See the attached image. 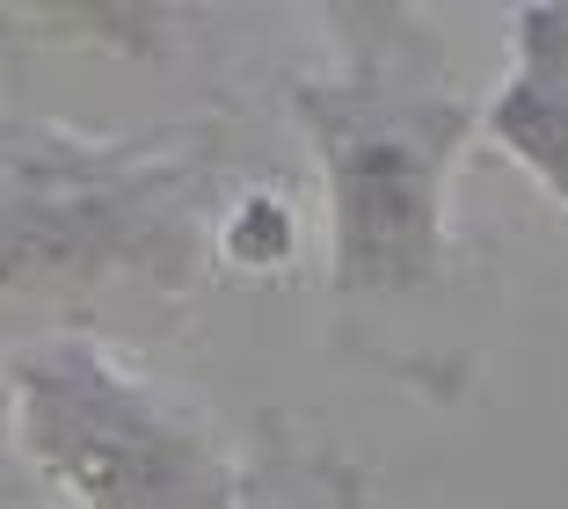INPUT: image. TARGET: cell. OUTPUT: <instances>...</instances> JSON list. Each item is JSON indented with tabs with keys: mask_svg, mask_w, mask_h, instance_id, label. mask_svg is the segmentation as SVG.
Returning a JSON list of instances; mask_svg holds the SVG:
<instances>
[{
	"mask_svg": "<svg viewBox=\"0 0 568 509\" xmlns=\"http://www.w3.org/2000/svg\"><path fill=\"white\" fill-rule=\"evenodd\" d=\"M321 22L328 59L284 81V110L328 204V343L423 400H459L496 328V263L452 197L481 102L402 0H351Z\"/></svg>",
	"mask_w": 568,
	"mask_h": 509,
	"instance_id": "6da1fadb",
	"label": "cell"
},
{
	"mask_svg": "<svg viewBox=\"0 0 568 509\" xmlns=\"http://www.w3.org/2000/svg\"><path fill=\"white\" fill-rule=\"evenodd\" d=\"M241 175L226 110L81 132L0 102V364L51 335H168L219 277L212 226Z\"/></svg>",
	"mask_w": 568,
	"mask_h": 509,
	"instance_id": "7a4b0ae2",
	"label": "cell"
},
{
	"mask_svg": "<svg viewBox=\"0 0 568 509\" xmlns=\"http://www.w3.org/2000/svg\"><path fill=\"white\" fill-rule=\"evenodd\" d=\"M8 437L73 509H234L241 444L124 343L51 335L0 364Z\"/></svg>",
	"mask_w": 568,
	"mask_h": 509,
	"instance_id": "3957f363",
	"label": "cell"
},
{
	"mask_svg": "<svg viewBox=\"0 0 568 509\" xmlns=\"http://www.w3.org/2000/svg\"><path fill=\"white\" fill-rule=\"evenodd\" d=\"M481 139L568 212V0L510 8V73L481 102Z\"/></svg>",
	"mask_w": 568,
	"mask_h": 509,
	"instance_id": "277c9868",
	"label": "cell"
},
{
	"mask_svg": "<svg viewBox=\"0 0 568 509\" xmlns=\"http://www.w3.org/2000/svg\"><path fill=\"white\" fill-rule=\"evenodd\" d=\"M234 509H379L365 466L300 415H255L241 444V502Z\"/></svg>",
	"mask_w": 568,
	"mask_h": 509,
	"instance_id": "5b68a950",
	"label": "cell"
},
{
	"mask_svg": "<svg viewBox=\"0 0 568 509\" xmlns=\"http://www.w3.org/2000/svg\"><path fill=\"white\" fill-rule=\"evenodd\" d=\"M292 255H300V204L277 182L241 175V190L226 197V212L212 226V263L226 277H277Z\"/></svg>",
	"mask_w": 568,
	"mask_h": 509,
	"instance_id": "8992f818",
	"label": "cell"
},
{
	"mask_svg": "<svg viewBox=\"0 0 568 509\" xmlns=\"http://www.w3.org/2000/svg\"><path fill=\"white\" fill-rule=\"evenodd\" d=\"M51 495L30 480V466L16 459V437H8V400H0V509H44Z\"/></svg>",
	"mask_w": 568,
	"mask_h": 509,
	"instance_id": "52a82bcc",
	"label": "cell"
}]
</instances>
